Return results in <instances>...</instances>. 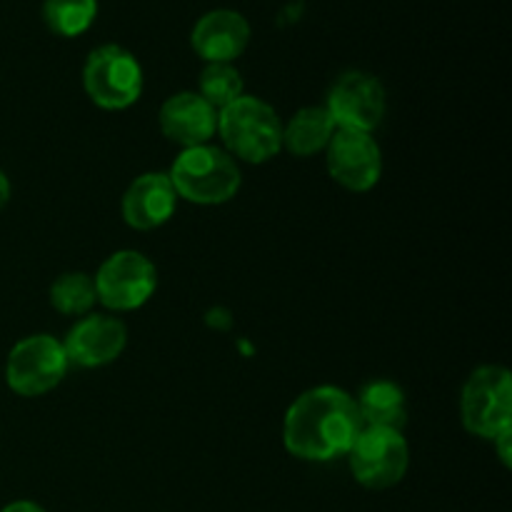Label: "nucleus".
<instances>
[{
  "label": "nucleus",
  "mask_w": 512,
  "mask_h": 512,
  "mask_svg": "<svg viewBox=\"0 0 512 512\" xmlns=\"http://www.w3.org/2000/svg\"><path fill=\"white\" fill-rule=\"evenodd\" d=\"M363 430L355 400L345 390L320 385L300 395L285 413L283 440L288 453L310 463L348 455Z\"/></svg>",
  "instance_id": "obj_1"
},
{
  "label": "nucleus",
  "mask_w": 512,
  "mask_h": 512,
  "mask_svg": "<svg viewBox=\"0 0 512 512\" xmlns=\"http://www.w3.org/2000/svg\"><path fill=\"white\" fill-rule=\"evenodd\" d=\"M68 355L53 335H30L13 345L5 363V383L23 398H38L58 388L68 373Z\"/></svg>",
  "instance_id": "obj_6"
},
{
  "label": "nucleus",
  "mask_w": 512,
  "mask_h": 512,
  "mask_svg": "<svg viewBox=\"0 0 512 512\" xmlns=\"http://www.w3.org/2000/svg\"><path fill=\"white\" fill-rule=\"evenodd\" d=\"M348 455L355 480L368 490L393 488L410 465L408 440L390 428H363Z\"/></svg>",
  "instance_id": "obj_7"
},
{
  "label": "nucleus",
  "mask_w": 512,
  "mask_h": 512,
  "mask_svg": "<svg viewBox=\"0 0 512 512\" xmlns=\"http://www.w3.org/2000/svg\"><path fill=\"white\" fill-rule=\"evenodd\" d=\"M465 428L485 440H495L512 430V383L510 370L500 365H485L468 378L463 388Z\"/></svg>",
  "instance_id": "obj_4"
},
{
  "label": "nucleus",
  "mask_w": 512,
  "mask_h": 512,
  "mask_svg": "<svg viewBox=\"0 0 512 512\" xmlns=\"http://www.w3.org/2000/svg\"><path fill=\"white\" fill-rule=\"evenodd\" d=\"M98 300L110 310H138L150 300L158 285L155 265L138 250L113 253L93 278Z\"/></svg>",
  "instance_id": "obj_8"
},
{
  "label": "nucleus",
  "mask_w": 512,
  "mask_h": 512,
  "mask_svg": "<svg viewBox=\"0 0 512 512\" xmlns=\"http://www.w3.org/2000/svg\"><path fill=\"white\" fill-rule=\"evenodd\" d=\"M178 198L195 205L228 203L240 190V170L225 150L213 145L185 148L168 173Z\"/></svg>",
  "instance_id": "obj_2"
},
{
  "label": "nucleus",
  "mask_w": 512,
  "mask_h": 512,
  "mask_svg": "<svg viewBox=\"0 0 512 512\" xmlns=\"http://www.w3.org/2000/svg\"><path fill=\"white\" fill-rule=\"evenodd\" d=\"M250 43V25L238 10L218 8L205 13L190 33V45L205 63H233Z\"/></svg>",
  "instance_id": "obj_12"
},
{
  "label": "nucleus",
  "mask_w": 512,
  "mask_h": 512,
  "mask_svg": "<svg viewBox=\"0 0 512 512\" xmlns=\"http://www.w3.org/2000/svg\"><path fill=\"white\" fill-rule=\"evenodd\" d=\"M200 98L208 100L215 110L235 103L243 95V78L233 63H208L200 75Z\"/></svg>",
  "instance_id": "obj_19"
},
{
  "label": "nucleus",
  "mask_w": 512,
  "mask_h": 512,
  "mask_svg": "<svg viewBox=\"0 0 512 512\" xmlns=\"http://www.w3.org/2000/svg\"><path fill=\"white\" fill-rule=\"evenodd\" d=\"M0 512H45L38 503H30V500H15V503L5 505Z\"/></svg>",
  "instance_id": "obj_21"
},
{
  "label": "nucleus",
  "mask_w": 512,
  "mask_h": 512,
  "mask_svg": "<svg viewBox=\"0 0 512 512\" xmlns=\"http://www.w3.org/2000/svg\"><path fill=\"white\" fill-rule=\"evenodd\" d=\"M363 428H390L400 430L408 418L405 395L390 380H373L363 388L360 398L355 400Z\"/></svg>",
  "instance_id": "obj_15"
},
{
  "label": "nucleus",
  "mask_w": 512,
  "mask_h": 512,
  "mask_svg": "<svg viewBox=\"0 0 512 512\" xmlns=\"http://www.w3.org/2000/svg\"><path fill=\"white\" fill-rule=\"evenodd\" d=\"M328 170L343 188L365 193L378 185L383 173V155L370 133L338 130L328 143Z\"/></svg>",
  "instance_id": "obj_10"
},
{
  "label": "nucleus",
  "mask_w": 512,
  "mask_h": 512,
  "mask_svg": "<svg viewBox=\"0 0 512 512\" xmlns=\"http://www.w3.org/2000/svg\"><path fill=\"white\" fill-rule=\"evenodd\" d=\"M88 98L105 110H125L143 93V68L120 45H100L83 65Z\"/></svg>",
  "instance_id": "obj_5"
},
{
  "label": "nucleus",
  "mask_w": 512,
  "mask_h": 512,
  "mask_svg": "<svg viewBox=\"0 0 512 512\" xmlns=\"http://www.w3.org/2000/svg\"><path fill=\"white\" fill-rule=\"evenodd\" d=\"M128 340V330L118 318L110 315H88L65 338L63 348L68 363L80 368H100L120 358Z\"/></svg>",
  "instance_id": "obj_11"
},
{
  "label": "nucleus",
  "mask_w": 512,
  "mask_h": 512,
  "mask_svg": "<svg viewBox=\"0 0 512 512\" xmlns=\"http://www.w3.org/2000/svg\"><path fill=\"white\" fill-rule=\"evenodd\" d=\"M8 200H10V180H8V175L0 170V210L8 205Z\"/></svg>",
  "instance_id": "obj_22"
},
{
  "label": "nucleus",
  "mask_w": 512,
  "mask_h": 512,
  "mask_svg": "<svg viewBox=\"0 0 512 512\" xmlns=\"http://www.w3.org/2000/svg\"><path fill=\"white\" fill-rule=\"evenodd\" d=\"M335 133V123L325 108H303L295 113L283 128V145L298 158L320 153L328 148L330 138Z\"/></svg>",
  "instance_id": "obj_16"
},
{
  "label": "nucleus",
  "mask_w": 512,
  "mask_h": 512,
  "mask_svg": "<svg viewBox=\"0 0 512 512\" xmlns=\"http://www.w3.org/2000/svg\"><path fill=\"white\" fill-rule=\"evenodd\" d=\"M510 440H512V430H510V433H503V435H500V438L493 440V443L498 445V453H500V458H503L505 468H510V465H512V460H510Z\"/></svg>",
  "instance_id": "obj_20"
},
{
  "label": "nucleus",
  "mask_w": 512,
  "mask_h": 512,
  "mask_svg": "<svg viewBox=\"0 0 512 512\" xmlns=\"http://www.w3.org/2000/svg\"><path fill=\"white\" fill-rule=\"evenodd\" d=\"M98 0H45L43 20L60 38H78L93 25Z\"/></svg>",
  "instance_id": "obj_17"
},
{
  "label": "nucleus",
  "mask_w": 512,
  "mask_h": 512,
  "mask_svg": "<svg viewBox=\"0 0 512 512\" xmlns=\"http://www.w3.org/2000/svg\"><path fill=\"white\" fill-rule=\"evenodd\" d=\"M178 205V193L165 173H145L123 195V218L135 230H153L168 223Z\"/></svg>",
  "instance_id": "obj_14"
},
{
  "label": "nucleus",
  "mask_w": 512,
  "mask_h": 512,
  "mask_svg": "<svg viewBox=\"0 0 512 512\" xmlns=\"http://www.w3.org/2000/svg\"><path fill=\"white\" fill-rule=\"evenodd\" d=\"M160 130L183 148L205 145L218 133V110L198 93H178L160 108Z\"/></svg>",
  "instance_id": "obj_13"
},
{
  "label": "nucleus",
  "mask_w": 512,
  "mask_h": 512,
  "mask_svg": "<svg viewBox=\"0 0 512 512\" xmlns=\"http://www.w3.org/2000/svg\"><path fill=\"white\" fill-rule=\"evenodd\" d=\"M98 303L95 283L85 273H65L50 285V305L63 315H85Z\"/></svg>",
  "instance_id": "obj_18"
},
{
  "label": "nucleus",
  "mask_w": 512,
  "mask_h": 512,
  "mask_svg": "<svg viewBox=\"0 0 512 512\" xmlns=\"http://www.w3.org/2000/svg\"><path fill=\"white\" fill-rule=\"evenodd\" d=\"M218 133L225 148L245 163H265L283 148V123L278 113L253 95H240L218 110Z\"/></svg>",
  "instance_id": "obj_3"
},
{
  "label": "nucleus",
  "mask_w": 512,
  "mask_h": 512,
  "mask_svg": "<svg viewBox=\"0 0 512 512\" xmlns=\"http://www.w3.org/2000/svg\"><path fill=\"white\" fill-rule=\"evenodd\" d=\"M325 110L338 130L370 133L385 115V90L375 75L353 70L335 80Z\"/></svg>",
  "instance_id": "obj_9"
}]
</instances>
